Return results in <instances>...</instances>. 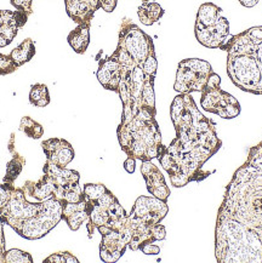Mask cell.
I'll list each match as a JSON object with an SVG mask.
<instances>
[{
    "instance_id": "7a4b0ae2",
    "label": "cell",
    "mask_w": 262,
    "mask_h": 263,
    "mask_svg": "<svg viewBox=\"0 0 262 263\" xmlns=\"http://www.w3.org/2000/svg\"><path fill=\"white\" fill-rule=\"evenodd\" d=\"M170 117L176 137L160 152L158 160L171 184L182 188L191 182H201L215 171H205L204 165L217 153L222 141L216 124L198 109L191 93H180L170 107Z\"/></svg>"
},
{
    "instance_id": "9c48e42d",
    "label": "cell",
    "mask_w": 262,
    "mask_h": 263,
    "mask_svg": "<svg viewBox=\"0 0 262 263\" xmlns=\"http://www.w3.org/2000/svg\"><path fill=\"white\" fill-rule=\"evenodd\" d=\"M67 13L78 25H90L95 12L103 9L113 12L117 8V0H65Z\"/></svg>"
},
{
    "instance_id": "7402d4cb",
    "label": "cell",
    "mask_w": 262,
    "mask_h": 263,
    "mask_svg": "<svg viewBox=\"0 0 262 263\" xmlns=\"http://www.w3.org/2000/svg\"><path fill=\"white\" fill-rule=\"evenodd\" d=\"M23 165H25V159L16 154L13 159L8 164V168H6V176L4 178V182L11 184L13 181L17 178V176L21 174Z\"/></svg>"
},
{
    "instance_id": "2e32d148",
    "label": "cell",
    "mask_w": 262,
    "mask_h": 263,
    "mask_svg": "<svg viewBox=\"0 0 262 263\" xmlns=\"http://www.w3.org/2000/svg\"><path fill=\"white\" fill-rule=\"evenodd\" d=\"M68 44L77 53H85L90 44V25H78L68 34Z\"/></svg>"
},
{
    "instance_id": "52a82bcc",
    "label": "cell",
    "mask_w": 262,
    "mask_h": 263,
    "mask_svg": "<svg viewBox=\"0 0 262 263\" xmlns=\"http://www.w3.org/2000/svg\"><path fill=\"white\" fill-rule=\"evenodd\" d=\"M62 209L63 203L61 200L56 198L48 199L44 201V208L39 215L26 220L16 232L29 240L45 237L62 220Z\"/></svg>"
},
{
    "instance_id": "e0dca14e",
    "label": "cell",
    "mask_w": 262,
    "mask_h": 263,
    "mask_svg": "<svg viewBox=\"0 0 262 263\" xmlns=\"http://www.w3.org/2000/svg\"><path fill=\"white\" fill-rule=\"evenodd\" d=\"M164 9L158 4L154 0H148V2H143L140 5L139 10H137V15L141 23H143L144 26H152L153 23L159 21L163 17Z\"/></svg>"
},
{
    "instance_id": "9a60e30c",
    "label": "cell",
    "mask_w": 262,
    "mask_h": 263,
    "mask_svg": "<svg viewBox=\"0 0 262 263\" xmlns=\"http://www.w3.org/2000/svg\"><path fill=\"white\" fill-rule=\"evenodd\" d=\"M56 187L57 185L52 178L48 175H44L39 181L26 182L23 191H25L26 195H31V197L35 198L39 201H45L48 199L53 198Z\"/></svg>"
},
{
    "instance_id": "277c9868",
    "label": "cell",
    "mask_w": 262,
    "mask_h": 263,
    "mask_svg": "<svg viewBox=\"0 0 262 263\" xmlns=\"http://www.w3.org/2000/svg\"><path fill=\"white\" fill-rule=\"evenodd\" d=\"M194 34L200 45L208 49L226 48L230 34V23L222 9L213 3H204L198 10Z\"/></svg>"
},
{
    "instance_id": "83f0119b",
    "label": "cell",
    "mask_w": 262,
    "mask_h": 263,
    "mask_svg": "<svg viewBox=\"0 0 262 263\" xmlns=\"http://www.w3.org/2000/svg\"><path fill=\"white\" fill-rule=\"evenodd\" d=\"M11 4L18 11L25 12L27 15L32 13V0H11Z\"/></svg>"
},
{
    "instance_id": "4316f807",
    "label": "cell",
    "mask_w": 262,
    "mask_h": 263,
    "mask_svg": "<svg viewBox=\"0 0 262 263\" xmlns=\"http://www.w3.org/2000/svg\"><path fill=\"white\" fill-rule=\"evenodd\" d=\"M143 72L147 74V76L156 77L157 76V69H158V61H157V55L156 51L151 53V55L147 57V60L144 61L142 65Z\"/></svg>"
},
{
    "instance_id": "3957f363",
    "label": "cell",
    "mask_w": 262,
    "mask_h": 263,
    "mask_svg": "<svg viewBox=\"0 0 262 263\" xmlns=\"http://www.w3.org/2000/svg\"><path fill=\"white\" fill-rule=\"evenodd\" d=\"M227 51V74L238 89L262 96V26L232 35Z\"/></svg>"
},
{
    "instance_id": "ba28073f",
    "label": "cell",
    "mask_w": 262,
    "mask_h": 263,
    "mask_svg": "<svg viewBox=\"0 0 262 263\" xmlns=\"http://www.w3.org/2000/svg\"><path fill=\"white\" fill-rule=\"evenodd\" d=\"M118 44L126 50L127 53L141 67L147 57L156 51L152 38L127 18L123 20Z\"/></svg>"
},
{
    "instance_id": "f1b7e54d",
    "label": "cell",
    "mask_w": 262,
    "mask_h": 263,
    "mask_svg": "<svg viewBox=\"0 0 262 263\" xmlns=\"http://www.w3.org/2000/svg\"><path fill=\"white\" fill-rule=\"evenodd\" d=\"M140 250L143 252L144 255H159L160 248L153 242H146L140 248Z\"/></svg>"
},
{
    "instance_id": "603a6c76",
    "label": "cell",
    "mask_w": 262,
    "mask_h": 263,
    "mask_svg": "<svg viewBox=\"0 0 262 263\" xmlns=\"http://www.w3.org/2000/svg\"><path fill=\"white\" fill-rule=\"evenodd\" d=\"M20 130L23 131L27 136L32 137V138H39L43 136L44 134V130L40 124L36 123L32 119V118L29 117H25L23 119L21 120V125H20Z\"/></svg>"
},
{
    "instance_id": "5bb4252c",
    "label": "cell",
    "mask_w": 262,
    "mask_h": 263,
    "mask_svg": "<svg viewBox=\"0 0 262 263\" xmlns=\"http://www.w3.org/2000/svg\"><path fill=\"white\" fill-rule=\"evenodd\" d=\"M44 174L51 177L57 187L62 188L63 191L69 190L70 187L79 183L80 180V175L78 171L69 170L67 167H61L59 165L50 163V161H46V164L44 165Z\"/></svg>"
},
{
    "instance_id": "1f68e13d",
    "label": "cell",
    "mask_w": 262,
    "mask_h": 263,
    "mask_svg": "<svg viewBox=\"0 0 262 263\" xmlns=\"http://www.w3.org/2000/svg\"><path fill=\"white\" fill-rule=\"evenodd\" d=\"M142 2H148V0H142Z\"/></svg>"
},
{
    "instance_id": "cb8c5ba5",
    "label": "cell",
    "mask_w": 262,
    "mask_h": 263,
    "mask_svg": "<svg viewBox=\"0 0 262 263\" xmlns=\"http://www.w3.org/2000/svg\"><path fill=\"white\" fill-rule=\"evenodd\" d=\"M108 191L105 184L102 183H86L84 185V197H85L86 200L93 201L97 200L101 195L105 194L106 192Z\"/></svg>"
},
{
    "instance_id": "8fae6325",
    "label": "cell",
    "mask_w": 262,
    "mask_h": 263,
    "mask_svg": "<svg viewBox=\"0 0 262 263\" xmlns=\"http://www.w3.org/2000/svg\"><path fill=\"white\" fill-rule=\"evenodd\" d=\"M169 208L166 201L160 200L156 197H144L141 195L136 199L130 215L140 218L144 223L154 226L160 223L167 215Z\"/></svg>"
},
{
    "instance_id": "7c38bea8",
    "label": "cell",
    "mask_w": 262,
    "mask_h": 263,
    "mask_svg": "<svg viewBox=\"0 0 262 263\" xmlns=\"http://www.w3.org/2000/svg\"><path fill=\"white\" fill-rule=\"evenodd\" d=\"M141 173L146 181L147 191L149 192L153 197L163 201H167V198L170 195V190L166 185L165 178H164L163 174L156 165L152 163V160L142 161L141 165Z\"/></svg>"
},
{
    "instance_id": "30bf717a",
    "label": "cell",
    "mask_w": 262,
    "mask_h": 263,
    "mask_svg": "<svg viewBox=\"0 0 262 263\" xmlns=\"http://www.w3.org/2000/svg\"><path fill=\"white\" fill-rule=\"evenodd\" d=\"M102 235L100 244V257L103 262H117L125 254L129 248V241L119 231L112 229L107 226H101L97 228Z\"/></svg>"
},
{
    "instance_id": "484cf974",
    "label": "cell",
    "mask_w": 262,
    "mask_h": 263,
    "mask_svg": "<svg viewBox=\"0 0 262 263\" xmlns=\"http://www.w3.org/2000/svg\"><path fill=\"white\" fill-rule=\"evenodd\" d=\"M50 262V263H78L79 259L73 256L68 251H62V252H56L49 256L48 258L44 259V263Z\"/></svg>"
},
{
    "instance_id": "ffe728a7",
    "label": "cell",
    "mask_w": 262,
    "mask_h": 263,
    "mask_svg": "<svg viewBox=\"0 0 262 263\" xmlns=\"http://www.w3.org/2000/svg\"><path fill=\"white\" fill-rule=\"evenodd\" d=\"M29 101L35 107H46L50 103V95L48 86L44 84H35L32 86L29 93Z\"/></svg>"
},
{
    "instance_id": "f546056e",
    "label": "cell",
    "mask_w": 262,
    "mask_h": 263,
    "mask_svg": "<svg viewBox=\"0 0 262 263\" xmlns=\"http://www.w3.org/2000/svg\"><path fill=\"white\" fill-rule=\"evenodd\" d=\"M124 168L127 174H134L136 168V159L133 157H127V159L124 161Z\"/></svg>"
},
{
    "instance_id": "4fadbf2b",
    "label": "cell",
    "mask_w": 262,
    "mask_h": 263,
    "mask_svg": "<svg viewBox=\"0 0 262 263\" xmlns=\"http://www.w3.org/2000/svg\"><path fill=\"white\" fill-rule=\"evenodd\" d=\"M120 73H122V67H120L119 61L113 55L107 59L100 60L96 77L101 85L106 90L117 92L120 82Z\"/></svg>"
},
{
    "instance_id": "ac0fdd59",
    "label": "cell",
    "mask_w": 262,
    "mask_h": 263,
    "mask_svg": "<svg viewBox=\"0 0 262 263\" xmlns=\"http://www.w3.org/2000/svg\"><path fill=\"white\" fill-rule=\"evenodd\" d=\"M46 157H48V161L50 163L59 165L61 167H66L70 161L74 159V149H73L72 144L67 142L66 140H60L59 146Z\"/></svg>"
},
{
    "instance_id": "8992f818",
    "label": "cell",
    "mask_w": 262,
    "mask_h": 263,
    "mask_svg": "<svg viewBox=\"0 0 262 263\" xmlns=\"http://www.w3.org/2000/svg\"><path fill=\"white\" fill-rule=\"evenodd\" d=\"M213 72V67L205 60H182L177 68L174 90L179 93L201 92Z\"/></svg>"
},
{
    "instance_id": "44dd1931",
    "label": "cell",
    "mask_w": 262,
    "mask_h": 263,
    "mask_svg": "<svg viewBox=\"0 0 262 263\" xmlns=\"http://www.w3.org/2000/svg\"><path fill=\"white\" fill-rule=\"evenodd\" d=\"M62 220L67 222V224L72 231H78L80 226L86 223L87 220H89V205L86 204V206L79 209V210L74 211L68 216H65Z\"/></svg>"
},
{
    "instance_id": "d6986e66",
    "label": "cell",
    "mask_w": 262,
    "mask_h": 263,
    "mask_svg": "<svg viewBox=\"0 0 262 263\" xmlns=\"http://www.w3.org/2000/svg\"><path fill=\"white\" fill-rule=\"evenodd\" d=\"M35 55V45L33 43L32 39H26L22 44H20L16 49L12 50V52L10 53L12 62L15 63L16 67H21L25 63L29 62L33 59V56Z\"/></svg>"
},
{
    "instance_id": "d4e9b609",
    "label": "cell",
    "mask_w": 262,
    "mask_h": 263,
    "mask_svg": "<svg viewBox=\"0 0 262 263\" xmlns=\"http://www.w3.org/2000/svg\"><path fill=\"white\" fill-rule=\"evenodd\" d=\"M5 262L9 263H32L33 258L28 252L21 251L18 249H11L6 251L4 256Z\"/></svg>"
},
{
    "instance_id": "5b68a950",
    "label": "cell",
    "mask_w": 262,
    "mask_h": 263,
    "mask_svg": "<svg viewBox=\"0 0 262 263\" xmlns=\"http://www.w3.org/2000/svg\"><path fill=\"white\" fill-rule=\"evenodd\" d=\"M200 104L205 112L216 114L222 119H234L240 114V104L231 93L221 89V78L211 73L207 86L201 91Z\"/></svg>"
},
{
    "instance_id": "4dcf8cb0",
    "label": "cell",
    "mask_w": 262,
    "mask_h": 263,
    "mask_svg": "<svg viewBox=\"0 0 262 263\" xmlns=\"http://www.w3.org/2000/svg\"><path fill=\"white\" fill-rule=\"evenodd\" d=\"M9 42L8 40H6L4 36H3L2 34H0V48H4V46H6V45H9Z\"/></svg>"
},
{
    "instance_id": "6da1fadb",
    "label": "cell",
    "mask_w": 262,
    "mask_h": 263,
    "mask_svg": "<svg viewBox=\"0 0 262 263\" xmlns=\"http://www.w3.org/2000/svg\"><path fill=\"white\" fill-rule=\"evenodd\" d=\"M217 263H262V140L226 187L215 224Z\"/></svg>"
}]
</instances>
